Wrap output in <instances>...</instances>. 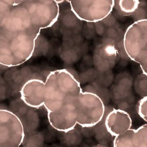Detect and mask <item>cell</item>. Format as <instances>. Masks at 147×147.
I'll return each mask as SVG.
<instances>
[{
    "instance_id": "cell-11",
    "label": "cell",
    "mask_w": 147,
    "mask_h": 147,
    "mask_svg": "<svg viewBox=\"0 0 147 147\" xmlns=\"http://www.w3.org/2000/svg\"><path fill=\"white\" fill-rule=\"evenodd\" d=\"M140 6V0H115L114 7L123 16L134 13Z\"/></svg>"
},
{
    "instance_id": "cell-7",
    "label": "cell",
    "mask_w": 147,
    "mask_h": 147,
    "mask_svg": "<svg viewBox=\"0 0 147 147\" xmlns=\"http://www.w3.org/2000/svg\"><path fill=\"white\" fill-rule=\"evenodd\" d=\"M76 100L71 102L57 110L47 112V119L54 129L63 133L73 131L77 125Z\"/></svg>"
},
{
    "instance_id": "cell-15",
    "label": "cell",
    "mask_w": 147,
    "mask_h": 147,
    "mask_svg": "<svg viewBox=\"0 0 147 147\" xmlns=\"http://www.w3.org/2000/svg\"><path fill=\"white\" fill-rule=\"evenodd\" d=\"M54 1L56 3H57L58 5H59L60 3L63 2V1H65V0H54Z\"/></svg>"
},
{
    "instance_id": "cell-12",
    "label": "cell",
    "mask_w": 147,
    "mask_h": 147,
    "mask_svg": "<svg viewBox=\"0 0 147 147\" xmlns=\"http://www.w3.org/2000/svg\"><path fill=\"white\" fill-rule=\"evenodd\" d=\"M137 112L140 118L147 121V96H144L138 102L137 106Z\"/></svg>"
},
{
    "instance_id": "cell-1",
    "label": "cell",
    "mask_w": 147,
    "mask_h": 147,
    "mask_svg": "<svg viewBox=\"0 0 147 147\" xmlns=\"http://www.w3.org/2000/svg\"><path fill=\"white\" fill-rule=\"evenodd\" d=\"M40 31L22 4L12 7L0 20V65L16 67L30 59Z\"/></svg>"
},
{
    "instance_id": "cell-10",
    "label": "cell",
    "mask_w": 147,
    "mask_h": 147,
    "mask_svg": "<svg viewBox=\"0 0 147 147\" xmlns=\"http://www.w3.org/2000/svg\"><path fill=\"white\" fill-rule=\"evenodd\" d=\"M114 147H147V125L137 129L129 128L123 134L115 137Z\"/></svg>"
},
{
    "instance_id": "cell-4",
    "label": "cell",
    "mask_w": 147,
    "mask_h": 147,
    "mask_svg": "<svg viewBox=\"0 0 147 147\" xmlns=\"http://www.w3.org/2000/svg\"><path fill=\"white\" fill-rule=\"evenodd\" d=\"M77 125L91 128L98 125L105 114L103 100L96 94L82 92L76 101Z\"/></svg>"
},
{
    "instance_id": "cell-3",
    "label": "cell",
    "mask_w": 147,
    "mask_h": 147,
    "mask_svg": "<svg viewBox=\"0 0 147 147\" xmlns=\"http://www.w3.org/2000/svg\"><path fill=\"white\" fill-rule=\"evenodd\" d=\"M123 47L128 57L138 63L143 74H147V20L142 19L128 27L123 38Z\"/></svg>"
},
{
    "instance_id": "cell-6",
    "label": "cell",
    "mask_w": 147,
    "mask_h": 147,
    "mask_svg": "<svg viewBox=\"0 0 147 147\" xmlns=\"http://www.w3.org/2000/svg\"><path fill=\"white\" fill-rule=\"evenodd\" d=\"M25 137L20 118L11 111L0 109V147H18Z\"/></svg>"
},
{
    "instance_id": "cell-16",
    "label": "cell",
    "mask_w": 147,
    "mask_h": 147,
    "mask_svg": "<svg viewBox=\"0 0 147 147\" xmlns=\"http://www.w3.org/2000/svg\"><path fill=\"white\" fill-rule=\"evenodd\" d=\"M29 1H44L46 0H29Z\"/></svg>"
},
{
    "instance_id": "cell-13",
    "label": "cell",
    "mask_w": 147,
    "mask_h": 147,
    "mask_svg": "<svg viewBox=\"0 0 147 147\" xmlns=\"http://www.w3.org/2000/svg\"><path fill=\"white\" fill-rule=\"evenodd\" d=\"M14 0H0V20L3 18L13 6Z\"/></svg>"
},
{
    "instance_id": "cell-14",
    "label": "cell",
    "mask_w": 147,
    "mask_h": 147,
    "mask_svg": "<svg viewBox=\"0 0 147 147\" xmlns=\"http://www.w3.org/2000/svg\"><path fill=\"white\" fill-rule=\"evenodd\" d=\"M24 0H14L13 6H17L20 5V3H22V2Z\"/></svg>"
},
{
    "instance_id": "cell-5",
    "label": "cell",
    "mask_w": 147,
    "mask_h": 147,
    "mask_svg": "<svg viewBox=\"0 0 147 147\" xmlns=\"http://www.w3.org/2000/svg\"><path fill=\"white\" fill-rule=\"evenodd\" d=\"M80 20L97 23L105 20L112 12L115 0H65Z\"/></svg>"
},
{
    "instance_id": "cell-2",
    "label": "cell",
    "mask_w": 147,
    "mask_h": 147,
    "mask_svg": "<svg viewBox=\"0 0 147 147\" xmlns=\"http://www.w3.org/2000/svg\"><path fill=\"white\" fill-rule=\"evenodd\" d=\"M44 82V107L47 112L57 110L76 100L83 92L79 81L66 69L50 72Z\"/></svg>"
},
{
    "instance_id": "cell-9",
    "label": "cell",
    "mask_w": 147,
    "mask_h": 147,
    "mask_svg": "<svg viewBox=\"0 0 147 147\" xmlns=\"http://www.w3.org/2000/svg\"><path fill=\"white\" fill-rule=\"evenodd\" d=\"M104 125L107 133L115 137L131 128L132 120L127 111L114 109L106 116Z\"/></svg>"
},
{
    "instance_id": "cell-8",
    "label": "cell",
    "mask_w": 147,
    "mask_h": 147,
    "mask_svg": "<svg viewBox=\"0 0 147 147\" xmlns=\"http://www.w3.org/2000/svg\"><path fill=\"white\" fill-rule=\"evenodd\" d=\"M20 98L29 107L39 109L44 107L45 101V82L33 78L26 81L21 87Z\"/></svg>"
}]
</instances>
